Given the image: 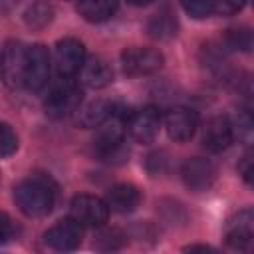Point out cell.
I'll return each mask as SVG.
<instances>
[{
	"instance_id": "cell-12",
	"label": "cell",
	"mask_w": 254,
	"mask_h": 254,
	"mask_svg": "<svg viewBox=\"0 0 254 254\" xmlns=\"http://www.w3.org/2000/svg\"><path fill=\"white\" fill-rule=\"evenodd\" d=\"M115 111H117L115 101L99 97L87 103H79V107L73 111V119H75V125L81 129H95V127H101L107 119H111Z\"/></svg>"
},
{
	"instance_id": "cell-27",
	"label": "cell",
	"mask_w": 254,
	"mask_h": 254,
	"mask_svg": "<svg viewBox=\"0 0 254 254\" xmlns=\"http://www.w3.org/2000/svg\"><path fill=\"white\" fill-rule=\"evenodd\" d=\"M240 173H242V177H244L246 183H252V155L250 153L244 155V161L240 165Z\"/></svg>"
},
{
	"instance_id": "cell-23",
	"label": "cell",
	"mask_w": 254,
	"mask_h": 254,
	"mask_svg": "<svg viewBox=\"0 0 254 254\" xmlns=\"http://www.w3.org/2000/svg\"><path fill=\"white\" fill-rule=\"evenodd\" d=\"M18 149V135L16 131L8 125L0 121V157H10L14 155Z\"/></svg>"
},
{
	"instance_id": "cell-28",
	"label": "cell",
	"mask_w": 254,
	"mask_h": 254,
	"mask_svg": "<svg viewBox=\"0 0 254 254\" xmlns=\"http://www.w3.org/2000/svg\"><path fill=\"white\" fill-rule=\"evenodd\" d=\"M187 252H196V250H202V252H214L216 248L208 246V244H190V246H185Z\"/></svg>"
},
{
	"instance_id": "cell-2",
	"label": "cell",
	"mask_w": 254,
	"mask_h": 254,
	"mask_svg": "<svg viewBox=\"0 0 254 254\" xmlns=\"http://www.w3.org/2000/svg\"><path fill=\"white\" fill-rule=\"evenodd\" d=\"M81 103V87L73 77H58L44 99V111L52 119L73 113Z\"/></svg>"
},
{
	"instance_id": "cell-24",
	"label": "cell",
	"mask_w": 254,
	"mask_h": 254,
	"mask_svg": "<svg viewBox=\"0 0 254 254\" xmlns=\"http://www.w3.org/2000/svg\"><path fill=\"white\" fill-rule=\"evenodd\" d=\"M246 0H212V12L218 16H234L244 8Z\"/></svg>"
},
{
	"instance_id": "cell-29",
	"label": "cell",
	"mask_w": 254,
	"mask_h": 254,
	"mask_svg": "<svg viewBox=\"0 0 254 254\" xmlns=\"http://www.w3.org/2000/svg\"><path fill=\"white\" fill-rule=\"evenodd\" d=\"M129 4H133V6H147V4H151L153 0H127Z\"/></svg>"
},
{
	"instance_id": "cell-3",
	"label": "cell",
	"mask_w": 254,
	"mask_h": 254,
	"mask_svg": "<svg viewBox=\"0 0 254 254\" xmlns=\"http://www.w3.org/2000/svg\"><path fill=\"white\" fill-rule=\"evenodd\" d=\"M129 115L123 113V109L117 107L115 115L103 123V127L97 131L93 139V151L101 161H111L115 157L123 155V125Z\"/></svg>"
},
{
	"instance_id": "cell-11",
	"label": "cell",
	"mask_w": 254,
	"mask_h": 254,
	"mask_svg": "<svg viewBox=\"0 0 254 254\" xmlns=\"http://www.w3.org/2000/svg\"><path fill=\"white\" fill-rule=\"evenodd\" d=\"M196 127H198V117L190 107L175 105L165 113L167 135L177 143H185L192 139V135L196 133Z\"/></svg>"
},
{
	"instance_id": "cell-6",
	"label": "cell",
	"mask_w": 254,
	"mask_h": 254,
	"mask_svg": "<svg viewBox=\"0 0 254 254\" xmlns=\"http://www.w3.org/2000/svg\"><path fill=\"white\" fill-rule=\"evenodd\" d=\"M121 69L125 75H151L159 71L165 64V58L155 48H125L119 56Z\"/></svg>"
},
{
	"instance_id": "cell-8",
	"label": "cell",
	"mask_w": 254,
	"mask_h": 254,
	"mask_svg": "<svg viewBox=\"0 0 254 254\" xmlns=\"http://www.w3.org/2000/svg\"><path fill=\"white\" fill-rule=\"evenodd\" d=\"M161 121H163L161 111L155 105H145V107L129 113V117L125 121V127H127L133 141H137L141 145H149L159 135Z\"/></svg>"
},
{
	"instance_id": "cell-26",
	"label": "cell",
	"mask_w": 254,
	"mask_h": 254,
	"mask_svg": "<svg viewBox=\"0 0 254 254\" xmlns=\"http://www.w3.org/2000/svg\"><path fill=\"white\" fill-rule=\"evenodd\" d=\"M16 236V222L10 218V214L0 210V244L10 242Z\"/></svg>"
},
{
	"instance_id": "cell-10",
	"label": "cell",
	"mask_w": 254,
	"mask_h": 254,
	"mask_svg": "<svg viewBox=\"0 0 254 254\" xmlns=\"http://www.w3.org/2000/svg\"><path fill=\"white\" fill-rule=\"evenodd\" d=\"M81 238H83V226L79 222H75L71 216L64 218V220H58L44 234V242L50 248L58 250V252L75 250L81 244Z\"/></svg>"
},
{
	"instance_id": "cell-22",
	"label": "cell",
	"mask_w": 254,
	"mask_h": 254,
	"mask_svg": "<svg viewBox=\"0 0 254 254\" xmlns=\"http://www.w3.org/2000/svg\"><path fill=\"white\" fill-rule=\"evenodd\" d=\"M183 10L194 18V20H204L212 14V0H179Z\"/></svg>"
},
{
	"instance_id": "cell-21",
	"label": "cell",
	"mask_w": 254,
	"mask_h": 254,
	"mask_svg": "<svg viewBox=\"0 0 254 254\" xmlns=\"http://www.w3.org/2000/svg\"><path fill=\"white\" fill-rule=\"evenodd\" d=\"M222 46L226 50H242L248 52L252 46V34L248 28H236V30H228L222 38Z\"/></svg>"
},
{
	"instance_id": "cell-18",
	"label": "cell",
	"mask_w": 254,
	"mask_h": 254,
	"mask_svg": "<svg viewBox=\"0 0 254 254\" xmlns=\"http://www.w3.org/2000/svg\"><path fill=\"white\" fill-rule=\"evenodd\" d=\"M119 0H77V12L85 22L99 24L117 12Z\"/></svg>"
},
{
	"instance_id": "cell-13",
	"label": "cell",
	"mask_w": 254,
	"mask_h": 254,
	"mask_svg": "<svg viewBox=\"0 0 254 254\" xmlns=\"http://www.w3.org/2000/svg\"><path fill=\"white\" fill-rule=\"evenodd\" d=\"M181 179L187 189L190 190H206L214 179H216V169L208 159L202 157H192L187 159L181 167Z\"/></svg>"
},
{
	"instance_id": "cell-5",
	"label": "cell",
	"mask_w": 254,
	"mask_h": 254,
	"mask_svg": "<svg viewBox=\"0 0 254 254\" xmlns=\"http://www.w3.org/2000/svg\"><path fill=\"white\" fill-rule=\"evenodd\" d=\"M26 46L18 40H8L0 52V79L6 87H24Z\"/></svg>"
},
{
	"instance_id": "cell-20",
	"label": "cell",
	"mask_w": 254,
	"mask_h": 254,
	"mask_svg": "<svg viewBox=\"0 0 254 254\" xmlns=\"http://www.w3.org/2000/svg\"><path fill=\"white\" fill-rule=\"evenodd\" d=\"M52 18H54V10H52V6L46 4V2H36V4H32V6L26 10V16H24L26 24H28L30 28H34V30L46 28V26L52 22Z\"/></svg>"
},
{
	"instance_id": "cell-19",
	"label": "cell",
	"mask_w": 254,
	"mask_h": 254,
	"mask_svg": "<svg viewBox=\"0 0 254 254\" xmlns=\"http://www.w3.org/2000/svg\"><path fill=\"white\" fill-rule=\"evenodd\" d=\"M147 30H149V36H153L157 40H169L177 34V18L173 12L161 10L159 14H155L149 20Z\"/></svg>"
},
{
	"instance_id": "cell-9",
	"label": "cell",
	"mask_w": 254,
	"mask_h": 254,
	"mask_svg": "<svg viewBox=\"0 0 254 254\" xmlns=\"http://www.w3.org/2000/svg\"><path fill=\"white\" fill-rule=\"evenodd\" d=\"M85 62V46L75 38H64L56 44L54 64L58 77H75Z\"/></svg>"
},
{
	"instance_id": "cell-15",
	"label": "cell",
	"mask_w": 254,
	"mask_h": 254,
	"mask_svg": "<svg viewBox=\"0 0 254 254\" xmlns=\"http://www.w3.org/2000/svg\"><path fill=\"white\" fill-rule=\"evenodd\" d=\"M252 222H254V214L250 208L240 210L234 218L228 220L226 230H224V238L232 250H250V246H252Z\"/></svg>"
},
{
	"instance_id": "cell-16",
	"label": "cell",
	"mask_w": 254,
	"mask_h": 254,
	"mask_svg": "<svg viewBox=\"0 0 254 254\" xmlns=\"http://www.w3.org/2000/svg\"><path fill=\"white\" fill-rule=\"evenodd\" d=\"M105 202H107L109 210L119 212V214H127V212H133L139 206L141 192H139L137 187H133L129 183H119V185H113L107 190Z\"/></svg>"
},
{
	"instance_id": "cell-17",
	"label": "cell",
	"mask_w": 254,
	"mask_h": 254,
	"mask_svg": "<svg viewBox=\"0 0 254 254\" xmlns=\"http://www.w3.org/2000/svg\"><path fill=\"white\" fill-rule=\"evenodd\" d=\"M79 81L85 85V87H91V89H103L107 87L111 81H113V69L109 67V64L103 60V58H85L81 69H79Z\"/></svg>"
},
{
	"instance_id": "cell-25",
	"label": "cell",
	"mask_w": 254,
	"mask_h": 254,
	"mask_svg": "<svg viewBox=\"0 0 254 254\" xmlns=\"http://www.w3.org/2000/svg\"><path fill=\"white\" fill-rule=\"evenodd\" d=\"M230 125H232V133H238V137L244 139L246 143L250 141V135H252V119H250L248 113H244V111L238 113L236 121L234 123L230 121Z\"/></svg>"
},
{
	"instance_id": "cell-4",
	"label": "cell",
	"mask_w": 254,
	"mask_h": 254,
	"mask_svg": "<svg viewBox=\"0 0 254 254\" xmlns=\"http://www.w3.org/2000/svg\"><path fill=\"white\" fill-rule=\"evenodd\" d=\"M50 79V54L44 44L26 46L24 64V87L32 93L42 91Z\"/></svg>"
},
{
	"instance_id": "cell-1",
	"label": "cell",
	"mask_w": 254,
	"mask_h": 254,
	"mask_svg": "<svg viewBox=\"0 0 254 254\" xmlns=\"http://www.w3.org/2000/svg\"><path fill=\"white\" fill-rule=\"evenodd\" d=\"M14 200L28 218H42L54 208L56 187L48 177L32 175L14 187Z\"/></svg>"
},
{
	"instance_id": "cell-7",
	"label": "cell",
	"mask_w": 254,
	"mask_h": 254,
	"mask_svg": "<svg viewBox=\"0 0 254 254\" xmlns=\"http://www.w3.org/2000/svg\"><path fill=\"white\" fill-rule=\"evenodd\" d=\"M69 216L87 228H99L109 218V206L103 198L93 194H77L69 204Z\"/></svg>"
},
{
	"instance_id": "cell-14",
	"label": "cell",
	"mask_w": 254,
	"mask_h": 254,
	"mask_svg": "<svg viewBox=\"0 0 254 254\" xmlns=\"http://www.w3.org/2000/svg\"><path fill=\"white\" fill-rule=\"evenodd\" d=\"M234 139L230 119L224 115H214L206 121L202 127V147L208 153H222L224 149L230 147Z\"/></svg>"
}]
</instances>
